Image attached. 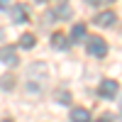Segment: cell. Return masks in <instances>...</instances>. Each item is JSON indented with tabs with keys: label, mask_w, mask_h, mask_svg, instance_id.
<instances>
[{
	"label": "cell",
	"mask_w": 122,
	"mask_h": 122,
	"mask_svg": "<svg viewBox=\"0 0 122 122\" xmlns=\"http://www.w3.org/2000/svg\"><path fill=\"white\" fill-rule=\"evenodd\" d=\"M0 88H3V90H12L15 88V76L12 73H5L3 78H0Z\"/></svg>",
	"instance_id": "cell-9"
},
{
	"label": "cell",
	"mask_w": 122,
	"mask_h": 122,
	"mask_svg": "<svg viewBox=\"0 0 122 122\" xmlns=\"http://www.w3.org/2000/svg\"><path fill=\"white\" fill-rule=\"evenodd\" d=\"M71 122H90V112L86 107H73L71 110Z\"/></svg>",
	"instance_id": "cell-5"
},
{
	"label": "cell",
	"mask_w": 122,
	"mask_h": 122,
	"mask_svg": "<svg viewBox=\"0 0 122 122\" xmlns=\"http://www.w3.org/2000/svg\"><path fill=\"white\" fill-rule=\"evenodd\" d=\"M117 22V15L112 12V10H103V12L95 15V25L98 27H112Z\"/></svg>",
	"instance_id": "cell-4"
},
{
	"label": "cell",
	"mask_w": 122,
	"mask_h": 122,
	"mask_svg": "<svg viewBox=\"0 0 122 122\" xmlns=\"http://www.w3.org/2000/svg\"><path fill=\"white\" fill-rule=\"evenodd\" d=\"M3 122H12V120H3Z\"/></svg>",
	"instance_id": "cell-16"
},
{
	"label": "cell",
	"mask_w": 122,
	"mask_h": 122,
	"mask_svg": "<svg viewBox=\"0 0 122 122\" xmlns=\"http://www.w3.org/2000/svg\"><path fill=\"white\" fill-rule=\"evenodd\" d=\"M120 110H122V100H120Z\"/></svg>",
	"instance_id": "cell-17"
},
{
	"label": "cell",
	"mask_w": 122,
	"mask_h": 122,
	"mask_svg": "<svg viewBox=\"0 0 122 122\" xmlns=\"http://www.w3.org/2000/svg\"><path fill=\"white\" fill-rule=\"evenodd\" d=\"M98 122H110V117H103V120H98Z\"/></svg>",
	"instance_id": "cell-15"
},
{
	"label": "cell",
	"mask_w": 122,
	"mask_h": 122,
	"mask_svg": "<svg viewBox=\"0 0 122 122\" xmlns=\"http://www.w3.org/2000/svg\"><path fill=\"white\" fill-rule=\"evenodd\" d=\"M71 39H73V42H78V39H86V25H76L73 29H71Z\"/></svg>",
	"instance_id": "cell-10"
},
{
	"label": "cell",
	"mask_w": 122,
	"mask_h": 122,
	"mask_svg": "<svg viewBox=\"0 0 122 122\" xmlns=\"http://www.w3.org/2000/svg\"><path fill=\"white\" fill-rule=\"evenodd\" d=\"M86 3H88V5H93V7H100V5H105L107 0H86Z\"/></svg>",
	"instance_id": "cell-13"
},
{
	"label": "cell",
	"mask_w": 122,
	"mask_h": 122,
	"mask_svg": "<svg viewBox=\"0 0 122 122\" xmlns=\"http://www.w3.org/2000/svg\"><path fill=\"white\" fill-rule=\"evenodd\" d=\"M98 95H100V98H115V95H117V81L105 78L103 83L98 86Z\"/></svg>",
	"instance_id": "cell-2"
},
{
	"label": "cell",
	"mask_w": 122,
	"mask_h": 122,
	"mask_svg": "<svg viewBox=\"0 0 122 122\" xmlns=\"http://www.w3.org/2000/svg\"><path fill=\"white\" fill-rule=\"evenodd\" d=\"M10 3V0H0V7H3V5H7Z\"/></svg>",
	"instance_id": "cell-14"
},
{
	"label": "cell",
	"mask_w": 122,
	"mask_h": 122,
	"mask_svg": "<svg viewBox=\"0 0 122 122\" xmlns=\"http://www.w3.org/2000/svg\"><path fill=\"white\" fill-rule=\"evenodd\" d=\"M10 17H12V22H25V20H27V10H25V5L10 7Z\"/></svg>",
	"instance_id": "cell-6"
},
{
	"label": "cell",
	"mask_w": 122,
	"mask_h": 122,
	"mask_svg": "<svg viewBox=\"0 0 122 122\" xmlns=\"http://www.w3.org/2000/svg\"><path fill=\"white\" fill-rule=\"evenodd\" d=\"M56 100H61V103H71V95H68V90H59V93H56Z\"/></svg>",
	"instance_id": "cell-12"
},
{
	"label": "cell",
	"mask_w": 122,
	"mask_h": 122,
	"mask_svg": "<svg viewBox=\"0 0 122 122\" xmlns=\"http://www.w3.org/2000/svg\"><path fill=\"white\" fill-rule=\"evenodd\" d=\"M88 54L103 59V56L107 54V42H105L103 37H90V39H88Z\"/></svg>",
	"instance_id": "cell-1"
},
{
	"label": "cell",
	"mask_w": 122,
	"mask_h": 122,
	"mask_svg": "<svg viewBox=\"0 0 122 122\" xmlns=\"http://www.w3.org/2000/svg\"><path fill=\"white\" fill-rule=\"evenodd\" d=\"M37 3H44V0H37Z\"/></svg>",
	"instance_id": "cell-18"
},
{
	"label": "cell",
	"mask_w": 122,
	"mask_h": 122,
	"mask_svg": "<svg viewBox=\"0 0 122 122\" xmlns=\"http://www.w3.org/2000/svg\"><path fill=\"white\" fill-rule=\"evenodd\" d=\"M0 64L17 66V51H15V46H0Z\"/></svg>",
	"instance_id": "cell-3"
},
{
	"label": "cell",
	"mask_w": 122,
	"mask_h": 122,
	"mask_svg": "<svg viewBox=\"0 0 122 122\" xmlns=\"http://www.w3.org/2000/svg\"><path fill=\"white\" fill-rule=\"evenodd\" d=\"M54 17H59V20H68V17H71V7H68V5H59V7L54 10Z\"/></svg>",
	"instance_id": "cell-11"
},
{
	"label": "cell",
	"mask_w": 122,
	"mask_h": 122,
	"mask_svg": "<svg viewBox=\"0 0 122 122\" xmlns=\"http://www.w3.org/2000/svg\"><path fill=\"white\" fill-rule=\"evenodd\" d=\"M51 46L54 49H61V51H64V49H68V39L61 34V32H56L54 37H51Z\"/></svg>",
	"instance_id": "cell-7"
},
{
	"label": "cell",
	"mask_w": 122,
	"mask_h": 122,
	"mask_svg": "<svg viewBox=\"0 0 122 122\" xmlns=\"http://www.w3.org/2000/svg\"><path fill=\"white\" fill-rule=\"evenodd\" d=\"M34 44H37V37L34 34H22V37H20V46H22V49H34Z\"/></svg>",
	"instance_id": "cell-8"
}]
</instances>
